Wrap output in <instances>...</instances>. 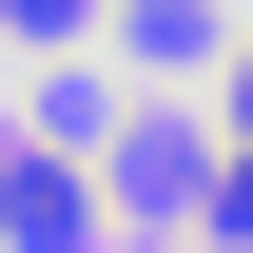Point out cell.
I'll return each mask as SVG.
<instances>
[{
    "instance_id": "obj_1",
    "label": "cell",
    "mask_w": 253,
    "mask_h": 253,
    "mask_svg": "<svg viewBox=\"0 0 253 253\" xmlns=\"http://www.w3.org/2000/svg\"><path fill=\"white\" fill-rule=\"evenodd\" d=\"M214 136H195V117H117V195H136V214H214Z\"/></svg>"
},
{
    "instance_id": "obj_2",
    "label": "cell",
    "mask_w": 253,
    "mask_h": 253,
    "mask_svg": "<svg viewBox=\"0 0 253 253\" xmlns=\"http://www.w3.org/2000/svg\"><path fill=\"white\" fill-rule=\"evenodd\" d=\"M97 234V175H59V156H0V253H78Z\"/></svg>"
},
{
    "instance_id": "obj_3",
    "label": "cell",
    "mask_w": 253,
    "mask_h": 253,
    "mask_svg": "<svg viewBox=\"0 0 253 253\" xmlns=\"http://www.w3.org/2000/svg\"><path fill=\"white\" fill-rule=\"evenodd\" d=\"M117 39L136 59H214V0H117Z\"/></svg>"
},
{
    "instance_id": "obj_4",
    "label": "cell",
    "mask_w": 253,
    "mask_h": 253,
    "mask_svg": "<svg viewBox=\"0 0 253 253\" xmlns=\"http://www.w3.org/2000/svg\"><path fill=\"white\" fill-rule=\"evenodd\" d=\"M78 20H97V0H0V39H78Z\"/></svg>"
},
{
    "instance_id": "obj_5",
    "label": "cell",
    "mask_w": 253,
    "mask_h": 253,
    "mask_svg": "<svg viewBox=\"0 0 253 253\" xmlns=\"http://www.w3.org/2000/svg\"><path fill=\"white\" fill-rule=\"evenodd\" d=\"M214 234H253V136H234V175H214Z\"/></svg>"
},
{
    "instance_id": "obj_6",
    "label": "cell",
    "mask_w": 253,
    "mask_h": 253,
    "mask_svg": "<svg viewBox=\"0 0 253 253\" xmlns=\"http://www.w3.org/2000/svg\"><path fill=\"white\" fill-rule=\"evenodd\" d=\"M234 136H253V59H234Z\"/></svg>"
}]
</instances>
